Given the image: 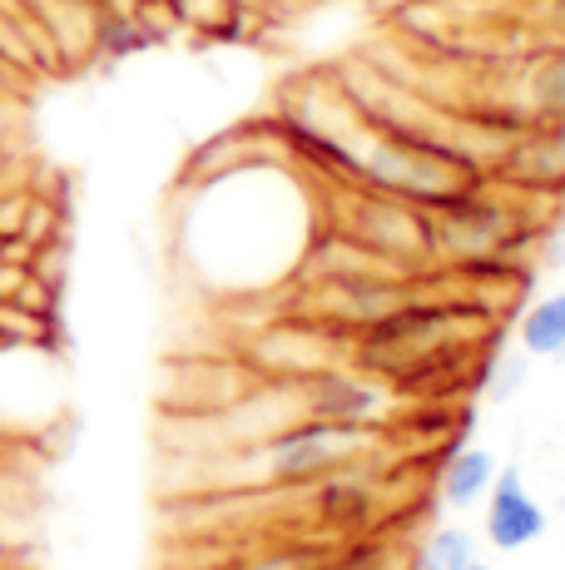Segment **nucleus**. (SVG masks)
I'll return each mask as SVG.
<instances>
[{
	"label": "nucleus",
	"mask_w": 565,
	"mask_h": 570,
	"mask_svg": "<svg viewBox=\"0 0 565 570\" xmlns=\"http://www.w3.org/2000/svg\"><path fill=\"white\" fill-rule=\"evenodd\" d=\"M561 511H565V491H561Z\"/></svg>",
	"instance_id": "nucleus-15"
},
{
	"label": "nucleus",
	"mask_w": 565,
	"mask_h": 570,
	"mask_svg": "<svg viewBox=\"0 0 565 570\" xmlns=\"http://www.w3.org/2000/svg\"><path fill=\"white\" fill-rule=\"evenodd\" d=\"M496 466L502 462H496V452H486V446H462V452H452L447 466H442V481H437L442 501H447V507H472V501H482L496 481Z\"/></svg>",
	"instance_id": "nucleus-6"
},
{
	"label": "nucleus",
	"mask_w": 565,
	"mask_h": 570,
	"mask_svg": "<svg viewBox=\"0 0 565 570\" xmlns=\"http://www.w3.org/2000/svg\"><path fill=\"white\" fill-rule=\"evenodd\" d=\"M541 10H546V26H551V46H565V0H536Z\"/></svg>",
	"instance_id": "nucleus-11"
},
{
	"label": "nucleus",
	"mask_w": 565,
	"mask_h": 570,
	"mask_svg": "<svg viewBox=\"0 0 565 570\" xmlns=\"http://www.w3.org/2000/svg\"><path fill=\"white\" fill-rule=\"evenodd\" d=\"M516 347L541 363V357H565V288H551L546 298L526 303L516 323Z\"/></svg>",
	"instance_id": "nucleus-5"
},
{
	"label": "nucleus",
	"mask_w": 565,
	"mask_h": 570,
	"mask_svg": "<svg viewBox=\"0 0 565 570\" xmlns=\"http://www.w3.org/2000/svg\"><path fill=\"white\" fill-rule=\"evenodd\" d=\"M135 6H165V0H135Z\"/></svg>",
	"instance_id": "nucleus-13"
},
{
	"label": "nucleus",
	"mask_w": 565,
	"mask_h": 570,
	"mask_svg": "<svg viewBox=\"0 0 565 570\" xmlns=\"http://www.w3.org/2000/svg\"><path fill=\"white\" fill-rule=\"evenodd\" d=\"M466 570H496V566H486V561H482V556H476V561H472V566H466Z\"/></svg>",
	"instance_id": "nucleus-12"
},
{
	"label": "nucleus",
	"mask_w": 565,
	"mask_h": 570,
	"mask_svg": "<svg viewBox=\"0 0 565 570\" xmlns=\"http://www.w3.org/2000/svg\"><path fill=\"white\" fill-rule=\"evenodd\" d=\"M476 535L466 525H437V531L422 541L417 551V570H466L476 561Z\"/></svg>",
	"instance_id": "nucleus-8"
},
{
	"label": "nucleus",
	"mask_w": 565,
	"mask_h": 570,
	"mask_svg": "<svg viewBox=\"0 0 565 570\" xmlns=\"http://www.w3.org/2000/svg\"><path fill=\"white\" fill-rule=\"evenodd\" d=\"M521 109L526 119H565V46H546L521 70Z\"/></svg>",
	"instance_id": "nucleus-4"
},
{
	"label": "nucleus",
	"mask_w": 565,
	"mask_h": 570,
	"mask_svg": "<svg viewBox=\"0 0 565 570\" xmlns=\"http://www.w3.org/2000/svg\"><path fill=\"white\" fill-rule=\"evenodd\" d=\"M496 169L531 194L565 199V119H526L511 129V145Z\"/></svg>",
	"instance_id": "nucleus-3"
},
{
	"label": "nucleus",
	"mask_w": 565,
	"mask_h": 570,
	"mask_svg": "<svg viewBox=\"0 0 565 570\" xmlns=\"http://www.w3.org/2000/svg\"><path fill=\"white\" fill-rule=\"evenodd\" d=\"M546 263L551 268H565V199H561V214L546 228Z\"/></svg>",
	"instance_id": "nucleus-10"
},
{
	"label": "nucleus",
	"mask_w": 565,
	"mask_h": 570,
	"mask_svg": "<svg viewBox=\"0 0 565 570\" xmlns=\"http://www.w3.org/2000/svg\"><path fill=\"white\" fill-rule=\"evenodd\" d=\"M526 367H531V357L521 353V347H516V353H506L502 363L492 367V382H486V392H492L496 402H511V397H516V387H521V377H526Z\"/></svg>",
	"instance_id": "nucleus-9"
},
{
	"label": "nucleus",
	"mask_w": 565,
	"mask_h": 570,
	"mask_svg": "<svg viewBox=\"0 0 565 570\" xmlns=\"http://www.w3.org/2000/svg\"><path fill=\"white\" fill-rule=\"evenodd\" d=\"M165 16L184 30H199V36H234L238 26L254 20L234 0H165Z\"/></svg>",
	"instance_id": "nucleus-7"
},
{
	"label": "nucleus",
	"mask_w": 565,
	"mask_h": 570,
	"mask_svg": "<svg viewBox=\"0 0 565 570\" xmlns=\"http://www.w3.org/2000/svg\"><path fill=\"white\" fill-rule=\"evenodd\" d=\"M353 244H363L367 254L393 263L397 273H422L437 263V238H432V208L407 204L397 194L363 189V184H343L338 189V214L333 224Z\"/></svg>",
	"instance_id": "nucleus-1"
},
{
	"label": "nucleus",
	"mask_w": 565,
	"mask_h": 570,
	"mask_svg": "<svg viewBox=\"0 0 565 570\" xmlns=\"http://www.w3.org/2000/svg\"><path fill=\"white\" fill-rule=\"evenodd\" d=\"M6 70H10V60H0V80H6Z\"/></svg>",
	"instance_id": "nucleus-14"
},
{
	"label": "nucleus",
	"mask_w": 565,
	"mask_h": 570,
	"mask_svg": "<svg viewBox=\"0 0 565 570\" xmlns=\"http://www.w3.org/2000/svg\"><path fill=\"white\" fill-rule=\"evenodd\" d=\"M546 525H551V511L541 507V497L526 487L521 466L496 471L492 491H486V517H482L486 541H492L496 551L516 556V551H526V546H536L541 535H546Z\"/></svg>",
	"instance_id": "nucleus-2"
}]
</instances>
